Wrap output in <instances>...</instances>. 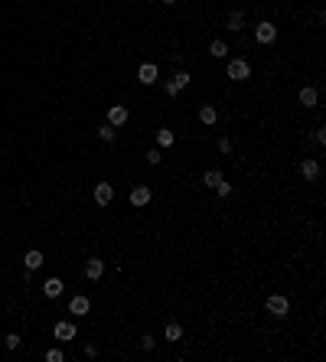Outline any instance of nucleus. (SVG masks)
<instances>
[{
    "mask_svg": "<svg viewBox=\"0 0 326 362\" xmlns=\"http://www.w3.org/2000/svg\"><path fill=\"white\" fill-rule=\"evenodd\" d=\"M264 307H268V313H271V316H277V320H284V316L290 313V300H287L284 294H271Z\"/></svg>",
    "mask_w": 326,
    "mask_h": 362,
    "instance_id": "obj_1",
    "label": "nucleus"
},
{
    "mask_svg": "<svg viewBox=\"0 0 326 362\" xmlns=\"http://www.w3.org/2000/svg\"><path fill=\"white\" fill-rule=\"evenodd\" d=\"M232 82H245V78H251V66L248 59H228V72H225Z\"/></svg>",
    "mask_w": 326,
    "mask_h": 362,
    "instance_id": "obj_2",
    "label": "nucleus"
},
{
    "mask_svg": "<svg viewBox=\"0 0 326 362\" xmlns=\"http://www.w3.org/2000/svg\"><path fill=\"white\" fill-rule=\"evenodd\" d=\"M274 39H277V26H274V23L264 20V23L254 26V42H261V46H271Z\"/></svg>",
    "mask_w": 326,
    "mask_h": 362,
    "instance_id": "obj_3",
    "label": "nucleus"
},
{
    "mask_svg": "<svg viewBox=\"0 0 326 362\" xmlns=\"http://www.w3.org/2000/svg\"><path fill=\"white\" fill-rule=\"evenodd\" d=\"M52 336H56L59 343H72V339L78 336V330H75L72 320H59L56 326H52Z\"/></svg>",
    "mask_w": 326,
    "mask_h": 362,
    "instance_id": "obj_4",
    "label": "nucleus"
},
{
    "mask_svg": "<svg viewBox=\"0 0 326 362\" xmlns=\"http://www.w3.org/2000/svg\"><path fill=\"white\" fill-rule=\"evenodd\" d=\"M127 118H131L127 104H111V108H108V124H114V127H124V124H127Z\"/></svg>",
    "mask_w": 326,
    "mask_h": 362,
    "instance_id": "obj_5",
    "label": "nucleus"
},
{
    "mask_svg": "<svg viewBox=\"0 0 326 362\" xmlns=\"http://www.w3.org/2000/svg\"><path fill=\"white\" fill-rule=\"evenodd\" d=\"M88 310H92V300H88V297L78 294V297L69 300V313H72V316H85Z\"/></svg>",
    "mask_w": 326,
    "mask_h": 362,
    "instance_id": "obj_6",
    "label": "nucleus"
},
{
    "mask_svg": "<svg viewBox=\"0 0 326 362\" xmlns=\"http://www.w3.org/2000/svg\"><path fill=\"white\" fill-rule=\"evenodd\" d=\"M157 75H160V69H157L154 62H144V66L137 69V82H144V85H154Z\"/></svg>",
    "mask_w": 326,
    "mask_h": 362,
    "instance_id": "obj_7",
    "label": "nucleus"
},
{
    "mask_svg": "<svg viewBox=\"0 0 326 362\" xmlns=\"http://www.w3.org/2000/svg\"><path fill=\"white\" fill-rule=\"evenodd\" d=\"M147 202H150V186H134V189H131V206L144 209Z\"/></svg>",
    "mask_w": 326,
    "mask_h": 362,
    "instance_id": "obj_8",
    "label": "nucleus"
},
{
    "mask_svg": "<svg viewBox=\"0 0 326 362\" xmlns=\"http://www.w3.org/2000/svg\"><path fill=\"white\" fill-rule=\"evenodd\" d=\"M111 199H114L111 183H98V186H95V202H98V206H111Z\"/></svg>",
    "mask_w": 326,
    "mask_h": 362,
    "instance_id": "obj_9",
    "label": "nucleus"
},
{
    "mask_svg": "<svg viewBox=\"0 0 326 362\" xmlns=\"http://www.w3.org/2000/svg\"><path fill=\"white\" fill-rule=\"evenodd\" d=\"M101 274H104V261L101 258H88L85 261V278L88 281H98Z\"/></svg>",
    "mask_w": 326,
    "mask_h": 362,
    "instance_id": "obj_10",
    "label": "nucleus"
},
{
    "mask_svg": "<svg viewBox=\"0 0 326 362\" xmlns=\"http://www.w3.org/2000/svg\"><path fill=\"white\" fill-rule=\"evenodd\" d=\"M297 98H300V104H307V108H316V101H320V95H316V88H313V85H303Z\"/></svg>",
    "mask_w": 326,
    "mask_h": 362,
    "instance_id": "obj_11",
    "label": "nucleus"
},
{
    "mask_svg": "<svg viewBox=\"0 0 326 362\" xmlns=\"http://www.w3.org/2000/svg\"><path fill=\"white\" fill-rule=\"evenodd\" d=\"M42 261H46V258H42V251H39V248H33V251H26V254H23V268H26V271H36Z\"/></svg>",
    "mask_w": 326,
    "mask_h": 362,
    "instance_id": "obj_12",
    "label": "nucleus"
},
{
    "mask_svg": "<svg viewBox=\"0 0 326 362\" xmlns=\"http://www.w3.org/2000/svg\"><path fill=\"white\" fill-rule=\"evenodd\" d=\"M300 176L303 180H316V176H320V163H316L313 157H307V160L300 163Z\"/></svg>",
    "mask_w": 326,
    "mask_h": 362,
    "instance_id": "obj_13",
    "label": "nucleus"
},
{
    "mask_svg": "<svg viewBox=\"0 0 326 362\" xmlns=\"http://www.w3.org/2000/svg\"><path fill=\"white\" fill-rule=\"evenodd\" d=\"M62 287H66V284H62L59 278H49L46 284H42V294H46V297L52 300V297H59V294H62Z\"/></svg>",
    "mask_w": 326,
    "mask_h": 362,
    "instance_id": "obj_14",
    "label": "nucleus"
},
{
    "mask_svg": "<svg viewBox=\"0 0 326 362\" xmlns=\"http://www.w3.org/2000/svg\"><path fill=\"white\" fill-rule=\"evenodd\" d=\"M209 56H212V59H225L228 56V42L225 39H212V42H209Z\"/></svg>",
    "mask_w": 326,
    "mask_h": 362,
    "instance_id": "obj_15",
    "label": "nucleus"
},
{
    "mask_svg": "<svg viewBox=\"0 0 326 362\" xmlns=\"http://www.w3.org/2000/svg\"><path fill=\"white\" fill-rule=\"evenodd\" d=\"M199 121H202V124H209V127H212L215 121H219V111L212 108V104H202V108H199Z\"/></svg>",
    "mask_w": 326,
    "mask_h": 362,
    "instance_id": "obj_16",
    "label": "nucleus"
},
{
    "mask_svg": "<svg viewBox=\"0 0 326 362\" xmlns=\"http://www.w3.org/2000/svg\"><path fill=\"white\" fill-rule=\"evenodd\" d=\"M222 180H225L222 170H206V173H202V186H209V189H215Z\"/></svg>",
    "mask_w": 326,
    "mask_h": 362,
    "instance_id": "obj_17",
    "label": "nucleus"
},
{
    "mask_svg": "<svg viewBox=\"0 0 326 362\" xmlns=\"http://www.w3.org/2000/svg\"><path fill=\"white\" fill-rule=\"evenodd\" d=\"M225 23H228V30H232V33H238V30H245V13L242 10H232Z\"/></svg>",
    "mask_w": 326,
    "mask_h": 362,
    "instance_id": "obj_18",
    "label": "nucleus"
},
{
    "mask_svg": "<svg viewBox=\"0 0 326 362\" xmlns=\"http://www.w3.org/2000/svg\"><path fill=\"white\" fill-rule=\"evenodd\" d=\"M98 140H104V144H114V140H118V127H114V124H101V127H98Z\"/></svg>",
    "mask_w": 326,
    "mask_h": 362,
    "instance_id": "obj_19",
    "label": "nucleus"
},
{
    "mask_svg": "<svg viewBox=\"0 0 326 362\" xmlns=\"http://www.w3.org/2000/svg\"><path fill=\"white\" fill-rule=\"evenodd\" d=\"M157 144H160V147H173L176 144V134H173L170 127H160V131H157Z\"/></svg>",
    "mask_w": 326,
    "mask_h": 362,
    "instance_id": "obj_20",
    "label": "nucleus"
},
{
    "mask_svg": "<svg viewBox=\"0 0 326 362\" xmlns=\"http://www.w3.org/2000/svg\"><path fill=\"white\" fill-rule=\"evenodd\" d=\"M189 82H192V75L186 72V69H180V72H173V85L180 88V92H183V88H186Z\"/></svg>",
    "mask_w": 326,
    "mask_h": 362,
    "instance_id": "obj_21",
    "label": "nucleus"
},
{
    "mask_svg": "<svg viewBox=\"0 0 326 362\" xmlns=\"http://www.w3.org/2000/svg\"><path fill=\"white\" fill-rule=\"evenodd\" d=\"M166 339H170V343H176V339H183V326L180 323H166Z\"/></svg>",
    "mask_w": 326,
    "mask_h": 362,
    "instance_id": "obj_22",
    "label": "nucleus"
},
{
    "mask_svg": "<svg viewBox=\"0 0 326 362\" xmlns=\"http://www.w3.org/2000/svg\"><path fill=\"white\" fill-rule=\"evenodd\" d=\"M154 346H157V339L150 336V333H144V336H140V349H147V352H154Z\"/></svg>",
    "mask_w": 326,
    "mask_h": 362,
    "instance_id": "obj_23",
    "label": "nucleus"
},
{
    "mask_svg": "<svg viewBox=\"0 0 326 362\" xmlns=\"http://www.w3.org/2000/svg\"><path fill=\"white\" fill-rule=\"evenodd\" d=\"M4 346H7V349H20V336H16V333H7Z\"/></svg>",
    "mask_w": 326,
    "mask_h": 362,
    "instance_id": "obj_24",
    "label": "nucleus"
},
{
    "mask_svg": "<svg viewBox=\"0 0 326 362\" xmlns=\"http://www.w3.org/2000/svg\"><path fill=\"white\" fill-rule=\"evenodd\" d=\"M215 193H219V196H232V183H228V180H222V183H219V186H215Z\"/></svg>",
    "mask_w": 326,
    "mask_h": 362,
    "instance_id": "obj_25",
    "label": "nucleus"
},
{
    "mask_svg": "<svg viewBox=\"0 0 326 362\" xmlns=\"http://www.w3.org/2000/svg\"><path fill=\"white\" fill-rule=\"evenodd\" d=\"M62 349H46V362H62Z\"/></svg>",
    "mask_w": 326,
    "mask_h": 362,
    "instance_id": "obj_26",
    "label": "nucleus"
},
{
    "mask_svg": "<svg viewBox=\"0 0 326 362\" xmlns=\"http://www.w3.org/2000/svg\"><path fill=\"white\" fill-rule=\"evenodd\" d=\"M219 154H232V140L228 137H219Z\"/></svg>",
    "mask_w": 326,
    "mask_h": 362,
    "instance_id": "obj_27",
    "label": "nucleus"
},
{
    "mask_svg": "<svg viewBox=\"0 0 326 362\" xmlns=\"http://www.w3.org/2000/svg\"><path fill=\"white\" fill-rule=\"evenodd\" d=\"M147 160H150V163H160V160H163V154H160V147H154V150H150V154H147Z\"/></svg>",
    "mask_w": 326,
    "mask_h": 362,
    "instance_id": "obj_28",
    "label": "nucleus"
},
{
    "mask_svg": "<svg viewBox=\"0 0 326 362\" xmlns=\"http://www.w3.org/2000/svg\"><path fill=\"white\" fill-rule=\"evenodd\" d=\"M313 137H316V144H326V127H316Z\"/></svg>",
    "mask_w": 326,
    "mask_h": 362,
    "instance_id": "obj_29",
    "label": "nucleus"
},
{
    "mask_svg": "<svg viewBox=\"0 0 326 362\" xmlns=\"http://www.w3.org/2000/svg\"><path fill=\"white\" fill-rule=\"evenodd\" d=\"M163 4H176V0H163Z\"/></svg>",
    "mask_w": 326,
    "mask_h": 362,
    "instance_id": "obj_30",
    "label": "nucleus"
}]
</instances>
